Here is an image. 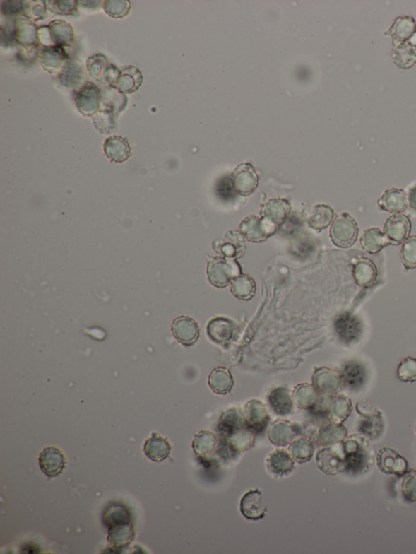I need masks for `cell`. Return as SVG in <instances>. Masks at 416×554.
<instances>
[{
  "label": "cell",
  "instance_id": "cell-20",
  "mask_svg": "<svg viewBox=\"0 0 416 554\" xmlns=\"http://www.w3.org/2000/svg\"><path fill=\"white\" fill-rule=\"evenodd\" d=\"M347 436V429L343 423L328 422L319 428L316 439L319 444L329 447L342 443Z\"/></svg>",
  "mask_w": 416,
  "mask_h": 554
},
{
  "label": "cell",
  "instance_id": "cell-13",
  "mask_svg": "<svg viewBox=\"0 0 416 554\" xmlns=\"http://www.w3.org/2000/svg\"><path fill=\"white\" fill-rule=\"evenodd\" d=\"M236 332V324L227 317H214L209 320L207 325L209 338L219 345L230 344L234 338Z\"/></svg>",
  "mask_w": 416,
  "mask_h": 554
},
{
  "label": "cell",
  "instance_id": "cell-1",
  "mask_svg": "<svg viewBox=\"0 0 416 554\" xmlns=\"http://www.w3.org/2000/svg\"><path fill=\"white\" fill-rule=\"evenodd\" d=\"M370 440L361 433L347 436L343 442L345 471L350 474L365 473L374 463V449Z\"/></svg>",
  "mask_w": 416,
  "mask_h": 554
},
{
  "label": "cell",
  "instance_id": "cell-26",
  "mask_svg": "<svg viewBox=\"0 0 416 554\" xmlns=\"http://www.w3.org/2000/svg\"><path fill=\"white\" fill-rule=\"evenodd\" d=\"M354 279L359 286L369 288L374 285L377 277V269L369 259L361 258L354 264Z\"/></svg>",
  "mask_w": 416,
  "mask_h": 554
},
{
  "label": "cell",
  "instance_id": "cell-16",
  "mask_svg": "<svg viewBox=\"0 0 416 554\" xmlns=\"http://www.w3.org/2000/svg\"><path fill=\"white\" fill-rule=\"evenodd\" d=\"M291 206L287 200L277 198L272 199L261 206V216L270 224L279 228L284 224L290 214Z\"/></svg>",
  "mask_w": 416,
  "mask_h": 554
},
{
  "label": "cell",
  "instance_id": "cell-18",
  "mask_svg": "<svg viewBox=\"0 0 416 554\" xmlns=\"http://www.w3.org/2000/svg\"><path fill=\"white\" fill-rule=\"evenodd\" d=\"M39 463L43 473L53 478L61 474L66 467V460L61 449L48 447L40 454Z\"/></svg>",
  "mask_w": 416,
  "mask_h": 554
},
{
  "label": "cell",
  "instance_id": "cell-14",
  "mask_svg": "<svg viewBox=\"0 0 416 554\" xmlns=\"http://www.w3.org/2000/svg\"><path fill=\"white\" fill-rule=\"evenodd\" d=\"M171 330L177 341L186 346L196 344L200 336L198 323L193 318L185 316L176 318L172 323Z\"/></svg>",
  "mask_w": 416,
  "mask_h": 554
},
{
  "label": "cell",
  "instance_id": "cell-22",
  "mask_svg": "<svg viewBox=\"0 0 416 554\" xmlns=\"http://www.w3.org/2000/svg\"><path fill=\"white\" fill-rule=\"evenodd\" d=\"M378 206L387 213L400 214L408 208L407 194L402 189H386L378 201Z\"/></svg>",
  "mask_w": 416,
  "mask_h": 554
},
{
  "label": "cell",
  "instance_id": "cell-36",
  "mask_svg": "<svg viewBox=\"0 0 416 554\" xmlns=\"http://www.w3.org/2000/svg\"><path fill=\"white\" fill-rule=\"evenodd\" d=\"M229 445L235 454L247 452L255 444V434L246 428H242L228 437L221 438Z\"/></svg>",
  "mask_w": 416,
  "mask_h": 554
},
{
  "label": "cell",
  "instance_id": "cell-15",
  "mask_svg": "<svg viewBox=\"0 0 416 554\" xmlns=\"http://www.w3.org/2000/svg\"><path fill=\"white\" fill-rule=\"evenodd\" d=\"M240 512L244 518L252 521L266 517L268 505L263 501L261 491L254 490L246 493L241 499Z\"/></svg>",
  "mask_w": 416,
  "mask_h": 554
},
{
  "label": "cell",
  "instance_id": "cell-5",
  "mask_svg": "<svg viewBox=\"0 0 416 554\" xmlns=\"http://www.w3.org/2000/svg\"><path fill=\"white\" fill-rule=\"evenodd\" d=\"M239 229L247 241L261 243L267 241L277 232L278 228L270 224L261 216L252 215L242 221Z\"/></svg>",
  "mask_w": 416,
  "mask_h": 554
},
{
  "label": "cell",
  "instance_id": "cell-42",
  "mask_svg": "<svg viewBox=\"0 0 416 554\" xmlns=\"http://www.w3.org/2000/svg\"><path fill=\"white\" fill-rule=\"evenodd\" d=\"M397 375L403 382H416V358L407 357L400 362Z\"/></svg>",
  "mask_w": 416,
  "mask_h": 554
},
{
  "label": "cell",
  "instance_id": "cell-2",
  "mask_svg": "<svg viewBox=\"0 0 416 554\" xmlns=\"http://www.w3.org/2000/svg\"><path fill=\"white\" fill-rule=\"evenodd\" d=\"M241 268L235 259L223 257H210L208 265V278L217 288L230 285L236 276L242 274Z\"/></svg>",
  "mask_w": 416,
  "mask_h": 554
},
{
  "label": "cell",
  "instance_id": "cell-12",
  "mask_svg": "<svg viewBox=\"0 0 416 554\" xmlns=\"http://www.w3.org/2000/svg\"><path fill=\"white\" fill-rule=\"evenodd\" d=\"M246 238L241 232L232 230L226 232L223 238L213 242V246L219 254L227 259H235L242 257L245 251Z\"/></svg>",
  "mask_w": 416,
  "mask_h": 554
},
{
  "label": "cell",
  "instance_id": "cell-38",
  "mask_svg": "<svg viewBox=\"0 0 416 554\" xmlns=\"http://www.w3.org/2000/svg\"><path fill=\"white\" fill-rule=\"evenodd\" d=\"M394 64L401 69H409L416 64V47L409 42L394 46L391 52Z\"/></svg>",
  "mask_w": 416,
  "mask_h": 554
},
{
  "label": "cell",
  "instance_id": "cell-40",
  "mask_svg": "<svg viewBox=\"0 0 416 554\" xmlns=\"http://www.w3.org/2000/svg\"><path fill=\"white\" fill-rule=\"evenodd\" d=\"M385 428L383 416L361 417L358 423V432L367 438L374 441L381 435Z\"/></svg>",
  "mask_w": 416,
  "mask_h": 554
},
{
  "label": "cell",
  "instance_id": "cell-43",
  "mask_svg": "<svg viewBox=\"0 0 416 554\" xmlns=\"http://www.w3.org/2000/svg\"><path fill=\"white\" fill-rule=\"evenodd\" d=\"M401 258L407 269L416 268V236L410 237L403 243Z\"/></svg>",
  "mask_w": 416,
  "mask_h": 554
},
{
  "label": "cell",
  "instance_id": "cell-39",
  "mask_svg": "<svg viewBox=\"0 0 416 554\" xmlns=\"http://www.w3.org/2000/svg\"><path fill=\"white\" fill-rule=\"evenodd\" d=\"M133 536V526L131 524L127 523L112 526L107 540L113 547L120 550V548L131 544Z\"/></svg>",
  "mask_w": 416,
  "mask_h": 554
},
{
  "label": "cell",
  "instance_id": "cell-48",
  "mask_svg": "<svg viewBox=\"0 0 416 554\" xmlns=\"http://www.w3.org/2000/svg\"><path fill=\"white\" fill-rule=\"evenodd\" d=\"M415 434H416V427H415Z\"/></svg>",
  "mask_w": 416,
  "mask_h": 554
},
{
  "label": "cell",
  "instance_id": "cell-45",
  "mask_svg": "<svg viewBox=\"0 0 416 554\" xmlns=\"http://www.w3.org/2000/svg\"><path fill=\"white\" fill-rule=\"evenodd\" d=\"M356 411L361 417L383 416L381 411L367 399H361L356 404Z\"/></svg>",
  "mask_w": 416,
  "mask_h": 554
},
{
  "label": "cell",
  "instance_id": "cell-46",
  "mask_svg": "<svg viewBox=\"0 0 416 554\" xmlns=\"http://www.w3.org/2000/svg\"><path fill=\"white\" fill-rule=\"evenodd\" d=\"M408 200L410 209L416 213V183L409 188Z\"/></svg>",
  "mask_w": 416,
  "mask_h": 554
},
{
  "label": "cell",
  "instance_id": "cell-25",
  "mask_svg": "<svg viewBox=\"0 0 416 554\" xmlns=\"http://www.w3.org/2000/svg\"><path fill=\"white\" fill-rule=\"evenodd\" d=\"M246 428L244 414L239 409L232 408L226 411L220 416L218 425V430L221 438Z\"/></svg>",
  "mask_w": 416,
  "mask_h": 554
},
{
  "label": "cell",
  "instance_id": "cell-11",
  "mask_svg": "<svg viewBox=\"0 0 416 554\" xmlns=\"http://www.w3.org/2000/svg\"><path fill=\"white\" fill-rule=\"evenodd\" d=\"M410 230H412V222L408 216L403 214H396L388 217L384 225V233L392 245L398 246L406 241Z\"/></svg>",
  "mask_w": 416,
  "mask_h": 554
},
{
  "label": "cell",
  "instance_id": "cell-9",
  "mask_svg": "<svg viewBox=\"0 0 416 554\" xmlns=\"http://www.w3.org/2000/svg\"><path fill=\"white\" fill-rule=\"evenodd\" d=\"M302 428L298 423L278 420L271 423L268 428L269 441L275 447H287L294 440L301 435Z\"/></svg>",
  "mask_w": 416,
  "mask_h": 554
},
{
  "label": "cell",
  "instance_id": "cell-47",
  "mask_svg": "<svg viewBox=\"0 0 416 554\" xmlns=\"http://www.w3.org/2000/svg\"><path fill=\"white\" fill-rule=\"evenodd\" d=\"M408 42H409L410 45H412V46L416 47V32L415 33V35L412 37V39H410Z\"/></svg>",
  "mask_w": 416,
  "mask_h": 554
},
{
  "label": "cell",
  "instance_id": "cell-41",
  "mask_svg": "<svg viewBox=\"0 0 416 554\" xmlns=\"http://www.w3.org/2000/svg\"><path fill=\"white\" fill-rule=\"evenodd\" d=\"M129 521H131V515L125 507H122L121 505H112L105 514V523L109 528L129 523Z\"/></svg>",
  "mask_w": 416,
  "mask_h": 554
},
{
  "label": "cell",
  "instance_id": "cell-30",
  "mask_svg": "<svg viewBox=\"0 0 416 554\" xmlns=\"http://www.w3.org/2000/svg\"><path fill=\"white\" fill-rule=\"evenodd\" d=\"M352 411V403L345 395H333L328 406V417L331 422L343 423Z\"/></svg>",
  "mask_w": 416,
  "mask_h": 554
},
{
  "label": "cell",
  "instance_id": "cell-27",
  "mask_svg": "<svg viewBox=\"0 0 416 554\" xmlns=\"http://www.w3.org/2000/svg\"><path fill=\"white\" fill-rule=\"evenodd\" d=\"M208 385L215 394L226 395L234 388V378L228 369L219 367L209 374Z\"/></svg>",
  "mask_w": 416,
  "mask_h": 554
},
{
  "label": "cell",
  "instance_id": "cell-3",
  "mask_svg": "<svg viewBox=\"0 0 416 554\" xmlns=\"http://www.w3.org/2000/svg\"><path fill=\"white\" fill-rule=\"evenodd\" d=\"M357 223L348 213L337 216L331 228V238L335 246L349 248L355 245L359 235Z\"/></svg>",
  "mask_w": 416,
  "mask_h": 554
},
{
  "label": "cell",
  "instance_id": "cell-19",
  "mask_svg": "<svg viewBox=\"0 0 416 554\" xmlns=\"http://www.w3.org/2000/svg\"><path fill=\"white\" fill-rule=\"evenodd\" d=\"M416 32V21L412 16H399L384 35L392 37L393 45L408 42Z\"/></svg>",
  "mask_w": 416,
  "mask_h": 554
},
{
  "label": "cell",
  "instance_id": "cell-35",
  "mask_svg": "<svg viewBox=\"0 0 416 554\" xmlns=\"http://www.w3.org/2000/svg\"><path fill=\"white\" fill-rule=\"evenodd\" d=\"M289 453L296 463L304 464L311 461L314 455V443L308 437L296 438L290 444Z\"/></svg>",
  "mask_w": 416,
  "mask_h": 554
},
{
  "label": "cell",
  "instance_id": "cell-7",
  "mask_svg": "<svg viewBox=\"0 0 416 554\" xmlns=\"http://www.w3.org/2000/svg\"><path fill=\"white\" fill-rule=\"evenodd\" d=\"M231 182L235 191L242 196H248L255 192L258 184L257 172L249 163L237 166L232 173Z\"/></svg>",
  "mask_w": 416,
  "mask_h": 554
},
{
  "label": "cell",
  "instance_id": "cell-32",
  "mask_svg": "<svg viewBox=\"0 0 416 554\" xmlns=\"http://www.w3.org/2000/svg\"><path fill=\"white\" fill-rule=\"evenodd\" d=\"M230 291L240 300H251L256 295V281L249 275L240 274L231 281Z\"/></svg>",
  "mask_w": 416,
  "mask_h": 554
},
{
  "label": "cell",
  "instance_id": "cell-17",
  "mask_svg": "<svg viewBox=\"0 0 416 554\" xmlns=\"http://www.w3.org/2000/svg\"><path fill=\"white\" fill-rule=\"evenodd\" d=\"M336 333L345 344H352L357 341L362 334V324L357 317L343 314L334 322Z\"/></svg>",
  "mask_w": 416,
  "mask_h": 554
},
{
  "label": "cell",
  "instance_id": "cell-4",
  "mask_svg": "<svg viewBox=\"0 0 416 554\" xmlns=\"http://www.w3.org/2000/svg\"><path fill=\"white\" fill-rule=\"evenodd\" d=\"M316 461L318 468L323 474L334 476L345 471V461L343 442L319 450Z\"/></svg>",
  "mask_w": 416,
  "mask_h": 554
},
{
  "label": "cell",
  "instance_id": "cell-29",
  "mask_svg": "<svg viewBox=\"0 0 416 554\" xmlns=\"http://www.w3.org/2000/svg\"><path fill=\"white\" fill-rule=\"evenodd\" d=\"M294 403L299 408L309 410L314 407L321 393L314 387V385L302 383L297 385L293 391Z\"/></svg>",
  "mask_w": 416,
  "mask_h": 554
},
{
  "label": "cell",
  "instance_id": "cell-21",
  "mask_svg": "<svg viewBox=\"0 0 416 554\" xmlns=\"http://www.w3.org/2000/svg\"><path fill=\"white\" fill-rule=\"evenodd\" d=\"M268 401L270 408L275 415L287 416L294 411L293 394L288 389L278 387L273 389L268 395Z\"/></svg>",
  "mask_w": 416,
  "mask_h": 554
},
{
  "label": "cell",
  "instance_id": "cell-23",
  "mask_svg": "<svg viewBox=\"0 0 416 554\" xmlns=\"http://www.w3.org/2000/svg\"><path fill=\"white\" fill-rule=\"evenodd\" d=\"M266 466L270 473L283 476L291 473L295 469V461L285 449L275 450L268 455Z\"/></svg>",
  "mask_w": 416,
  "mask_h": 554
},
{
  "label": "cell",
  "instance_id": "cell-6",
  "mask_svg": "<svg viewBox=\"0 0 416 554\" xmlns=\"http://www.w3.org/2000/svg\"><path fill=\"white\" fill-rule=\"evenodd\" d=\"M246 428L255 434L266 430L270 420L267 406L261 400L251 399L245 405L244 411Z\"/></svg>",
  "mask_w": 416,
  "mask_h": 554
},
{
  "label": "cell",
  "instance_id": "cell-34",
  "mask_svg": "<svg viewBox=\"0 0 416 554\" xmlns=\"http://www.w3.org/2000/svg\"><path fill=\"white\" fill-rule=\"evenodd\" d=\"M218 447V440L214 433L201 431L194 435L192 448L200 458H208Z\"/></svg>",
  "mask_w": 416,
  "mask_h": 554
},
{
  "label": "cell",
  "instance_id": "cell-28",
  "mask_svg": "<svg viewBox=\"0 0 416 554\" xmlns=\"http://www.w3.org/2000/svg\"><path fill=\"white\" fill-rule=\"evenodd\" d=\"M172 449L171 444L167 440L153 433L144 444V452L148 457L154 461H161L169 457Z\"/></svg>",
  "mask_w": 416,
  "mask_h": 554
},
{
  "label": "cell",
  "instance_id": "cell-33",
  "mask_svg": "<svg viewBox=\"0 0 416 554\" xmlns=\"http://www.w3.org/2000/svg\"><path fill=\"white\" fill-rule=\"evenodd\" d=\"M106 155L112 161L121 163L129 159L131 155V146L127 139L121 137L107 138L104 146Z\"/></svg>",
  "mask_w": 416,
  "mask_h": 554
},
{
  "label": "cell",
  "instance_id": "cell-10",
  "mask_svg": "<svg viewBox=\"0 0 416 554\" xmlns=\"http://www.w3.org/2000/svg\"><path fill=\"white\" fill-rule=\"evenodd\" d=\"M312 384L321 394L336 395L344 387L341 373L328 367L316 368Z\"/></svg>",
  "mask_w": 416,
  "mask_h": 554
},
{
  "label": "cell",
  "instance_id": "cell-8",
  "mask_svg": "<svg viewBox=\"0 0 416 554\" xmlns=\"http://www.w3.org/2000/svg\"><path fill=\"white\" fill-rule=\"evenodd\" d=\"M378 468L386 475L403 476L408 471V461L391 448H382L376 456Z\"/></svg>",
  "mask_w": 416,
  "mask_h": 554
},
{
  "label": "cell",
  "instance_id": "cell-37",
  "mask_svg": "<svg viewBox=\"0 0 416 554\" xmlns=\"http://www.w3.org/2000/svg\"><path fill=\"white\" fill-rule=\"evenodd\" d=\"M334 217L335 213L331 206L318 204L313 208L308 218V225L313 230L321 231L332 224Z\"/></svg>",
  "mask_w": 416,
  "mask_h": 554
},
{
  "label": "cell",
  "instance_id": "cell-31",
  "mask_svg": "<svg viewBox=\"0 0 416 554\" xmlns=\"http://www.w3.org/2000/svg\"><path fill=\"white\" fill-rule=\"evenodd\" d=\"M361 247L370 254L379 252L381 249L390 245L385 233L378 228L366 230L360 238Z\"/></svg>",
  "mask_w": 416,
  "mask_h": 554
},
{
  "label": "cell",
  "instance_id": "cell-24",
  "mask_svg": "<svg viewBox=\"0 0 416 554\" xmlns=\"http://www.w3.org/2000/svg\"><path fill=\"white\" fill-rule=\"evenodd\" d=\"M343 385L350 390L358 391L365 383L366 370L363 365L357 361L345 363L342 372Z\"/></svg>",
  "mask_w": 416,
  "mask_h": 554
},
{
  "label": "cell",
  "instance_id": "cell-44",
  "mask_svg": "<svg viewBox=\"0 0 416 554\" xmlns=\"http://www.w3.org/2000/svg\"><path fill=\"white\" fill-rule=\"evenodd\" d=\"M402 492L405 499L416 502V470H410L403 475Z\"/></svg>",
  "mask_w": 416,
  "mask_h": 554
}]
</instances>
